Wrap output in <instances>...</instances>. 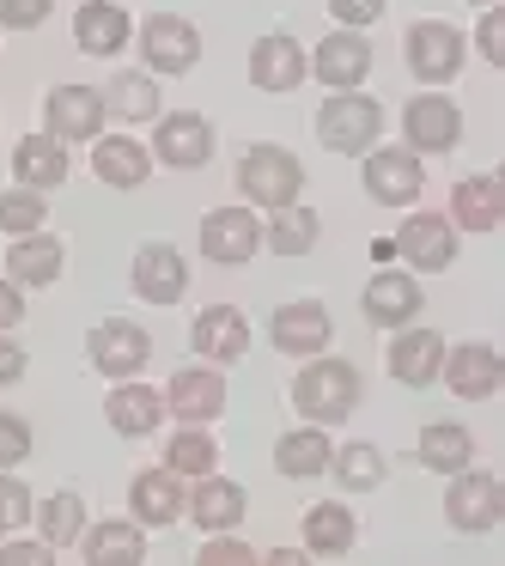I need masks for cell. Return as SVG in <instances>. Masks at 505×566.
Returning a JSON list of instances; mask_svg holds the SVG:
<instances>
[{
	"label": "cell",
	"instance_id": "cell-1",
	"mask_svg": "<svg viewBox=\"0 0 505 566\" xmlns=\"http://www.w3.org/2000/svg\"><path fill=\"white\" fill-rule=\"evenodd\" d=\"M359 390H366L359 366L317 354V359H305V371L293 378V408L305 420H317V427H329V420H347L359 408Z\"/></svg>",
	"mask_w": 505,
	"mask_h": 566
},
{
	"label": "cell",
	"instance_id": "cell-2",
	"mask_svg": "<svg viewBox=\"0 0 505 566\" xmlns=\"http://www.w3.org/2000/svg\"><path fill=\"white\" fill-rule=\"evenodd\" d=\"M238 196H250V208H293L305 196V165L293 159L274 140H256V147L238 159Z\"/></svg>",
	"mask_w": 505,
	"mask_h": 566
},
{
	"label": "cell",
	"instance_id": "cell-3",
	"mask_svg": "<svg viewBox=\"0 0 505 566\" xmlns=\"http://www.w3.org/2000/svg\"><path fill=\"white\" fill-rule=\"evenodd\" d=\"M383 128V104L366 98V92H335L317 111V140L329 153H371Z\"/></svg>",
	"mask_w": 505,
	"mask_h": 566
},
{
	"label": "cell",
	"instance_id": "cell-4",
	"mask_svg": "<svg viewBox=\"0 0 505 566\" xmlns=\"http://www.w3.org/2000/svg\"><path fill=\"white\" fill-rule=\"evenodd\" d=\"M463 55H469L463 31L444 25V19H420V25H408V38H402V62H408V74H414L420 86L456 80L463 74Z\"/></svg>",
	"mask_w": 505,
	"mask_h": 566
},
{
	"label": "cell",
	"instance_id": "cell-5",
	"mask_svg": "<svg viewBox=\"0 0 505 566\" xmlns=\"http://www.w3.org/2000/svg\"><path fill=\"white\" fill-rule=\"evenodd\" d=\"M444 517H451V530H463V536H487L505 517V488L487 469H456L451 488H444Z\"/></svg>",
	"mask_w": 505,
	"mask_h": 566
},
{
	"label": "cell",
	"instance_id": "cell-6",
	"mask_svg": "<svg viewBox=\"0 0 505 566\" xmlns=\"http://www.w3.org/2000/svg\"><path fill=\"white\" fill-rule=\"evenodd\" d=\"M147 153L159 165H171V171H201L213 159V123L201 111H171V116H159Z\"/></svg>",
	"mask_w": 505,
	"mask_h": 566
},
{
	"label": "cell",
	"instance_id": "cell-7",
	"mask_svg": "<svg viewBox=\"0 0 505 566\" xmlns=\"http://www.w3.org/2000/svg\"><path fill=\"white\" fill-rule=\"evenodd\" d=\"M140 62L147 74H189L201 62V31L177 13H152L140 25Z\"/></svg>",
	"mask_w": 505,
	"mask_h": 566
},
{
	"label": "cell",
	"instance_id": "cell-8",
	"mask_svg": "<svg viewBox=\"0 0 505 566\" xmlns=\"http://www.w3.org/2000/svg\"><path fill=\"white\" fill-rule=\"evenodd\" d=\"M86 359L104 371V378H135L140 366L152 359V335L128 317H104L98 329L86 335Z\"/></svg>",
	"mask_w": 505,
	"mask_h": 566
},
{
	"label": "cell",
	"instance_id": "cell-9",
	"mask_svg": "<svg viewBox=\"0 0 505 566\" xmlns=\"http://www.w3.org/2000/svg\"><path fill=\"white\" fill-rule=\"evenodd\" d=\"M463 140V111L439 92H420L402 104V147L408 153H451Z\"/></svg>",
	"mask_w": 505,
	"mask_h": 566
},
{
	"label": "cell",
	"instance_id": "cell-10",
	"mask_svg": "<svg viewBox=\"0 0 505 566\" xmlns=\"http://www.w3.org/2000/svg\"><path fill=\"white\" fill-rule=\"evenodd\" d=\"M420 189H427L420 153H408V147H378V153H366V196L378 201V208H414Z\"/></svg>",
	"mask_w": 505,
	"mask_h": 566
},
{
	"label": "cell",
	"instance_id": "cell-11",
	"mask_svg": "<svg viewBox=\"0 0 505 566\" xmlns=\"http://www.w3.org/2000/svg\"><path fill=\"white\" fill-rule=\"evenodd\" d=\"M104 92L98 86H55L43 98V123H50V140L74 147V140H98L104 135Z\"/></svg>",
	"mask_w": 505,
	"mask_h": 566
},
{
	"label": "cell",
	"instance_id": "cell-12",
	"mask_svg": "<svg viewBox=\"0 0 505 566\" xmlns=\"http://www.w3.org/2000/svg\"><path fill=\"white\" fill-rule=\"evenodd\" d=\"M165 415H177L183 427H208V420L225 415V378L220 366H183L171 384H165Z\"/></svg>",
	"mask_w": 505,
	"mask_h": 566
},
{
	"label": "cell",
	"instance_id": "cell-13",
	"mask_svg": "<svg viewBox=\"0 0 505 566\" xmlns=\"http://www.w3.org/2000/svg\"><path fill=\"white\" fill-rule=\"evenodd\" d=\"M396 256L420 274H444L456 262V226L444 213H408L396 232Z\"/></svg>",
	"mask_w": 505,
	"mask_h": 566
},
{
	"label": "cell",
	"instance_id": "cell-14",
	"mask_svg": "<svg viewBox=\"0 0 505 566\" xmlns=\"http://www.w3.org/2000/svg\"><path fill=\"white\" fill-rule=\"evenodd\" d=\"M269 342L281 347V354H293V359H317L323 347L335 342V323H329V311H323L317 298H293V305H281L269 317Z\"/></svg>",
	"mask_w": 505,
	"mask_h": 566
},
{
	"label": "cell",
	"instance_id": "cell-15",
	"mask_svg": "<svg viewBox=\"0 0 505 566\" xmlns=\"http://www.w3.org/2000/svg\"><path fill=\"white\" fill-rule=\"evenodd\" d=\"M262 250V220L250 208H213L201 220V256L220 262V269H238Z\"/></svg>",
	"mask_w": 505,
	"mask_h": 566
},
{
	"label": "cell",
	"instance_id": "cell-16",
	"mask_svg": "<svg viewBox=\"0 0 505 566\" xmlns=\"http://www.w3.org/2000/svg\"><path fill=\"white\" fill-rule=\"evenodd\" d=\"M359 305H366V323H378V329H408L420 317V305H427V293H420V281L408 269H378L366 281V293H359Z\"/></svg>",
	"mask_w": 505,
	"mask_h": 566
},
{
	"label": "cell",
	"instance_id": "cell-17",
	"mask_svg": "<svg viewBox=\"0 0 505 566\" xmlns=\"http://www.w3.org/2000/svg\"><path fill=\"white\" fill-rule=\"evenodd\" d=\"M439 378H444V390L463 396V402H487V396L499 390V378H505V359H499L493 342H463L456 354H444Z\"/></svg>",
	"mask_w": 505,
	"mask_h": 566
},
{
	"label": "cell",
	"instance_id": "cell-18",
	"mask_svg": "<svg viewBox=\"0 0 505 566\" xmlns=\"http://www.w3.org/2000/svg\"><path fill=\"white\" fill-rule=\"evenodd\" d=\"M305 62H311V74H317L329 92H359L366 74H371V43L359 38V31H329Z\"/></svg>",
	"mask_w": 505,
	"mask_h": 566
},
{
	"label": "cell",
	"instance_id": "cell-19",
	"mask_svg": "<svg viewBox=\"0 0 505 566\" xmlns=\"http://www.w3.org/2000/svg\"><path fill=\"white\" fill-rule=\"evenodd\" d=\"M311 74L305 50H298V38H286V31H269V38L250 43V86L256 92H298Z\"/></svg>",
	"mask_w": 505,
	"mask_h": 566
},
{
	"label": "cell",
	"instance_id": "cell-20",
	"mask_svg": "<svg viewBox=\"0 0 505 566\" xmlns=\"http://www.w3.org/2000/svg\"><path fill=\"white\" fill-rule=\"evenodd\" d=\"M189 347H196L208 366H232V359L250 354V323L238 305H208L196 323H189Z\"/></svg>",
	"mask_w": 505,
	"mask_h": 566
},
{
	"label": "cell",
	"instance_id": "cell-21",
	"mask_svg": "<svg viewBox=\"0 0 505 566\" xmlns=\"http://www.w3.org/2000/svg\"><path fill=\"white\" fill-rule=\"evenodd\" d=\"M383 366H390L396 384H408V390H427V384H439V366H444V335L439 329H396L390 354H383Z\"/></svg>",
	"mask_w": 505,
	"mask_h": 566
},
{
	"label": "cell",
	"instance_id": "cell-22",
	"mask_svg": "<svg viewBox=\"0 0 505 566\" xmlns=\"http://www.w3.org/2000/svg\"><path fill=\"white\" fill-rule=\"evenodd\" d=\"M128 281H135V293L147 305H177L189 293V262L177 256V244H140Z\"/></svg>",
	"mask_w": 505,
	"mask_h": 566
},
{
	"label": "cell",
	"instance_id": "cell-23",
	"mask_svg": "<svg viewBox=\"0 0 505 566\" xmlns=\"http://www.w3.org/2000/svg\"><path fill=\"white\" fill-rule=\"evenodd\" d=\"M183 512L196 517V530H208V536H213V530H238V524H244L250 500H244V488H238V481H225L220 469H213V475H196Z\"/></svg>",
	"mask_w": 505,
	"mask_h": 566
},
{
	"label": "cell",
	"instance_id": "cell-24",
	"mask_svg": "<svg viewBox=\"0 0 505 566\" xmlns=\"http://www.w3.org/2000/svg\"><path fill=\"white\" fill-rule=\"evenodd\" d=\"M183 475L177 469H140L135 488H128V505H135V524L140 530H165L183 517Z\"/></svg>",
	"mask_w": 505,
	"mask_h": 566
},
{
	"label": "cell",
	"instance_id": "cell-25",
	"mask_svg": "<svg viewBox=\"0 0 505 566\" xmlns=\"http://www.w3.org/2000/svg\"><path fill=\"white\" fill-rule=\"evenodd\" d=\"M135 38V19L123 13V0H86L74 13V43L80 55H123Z\"/></svg>",
	"mask_w": 505,
	"mask_h": 566
},
{
	"label": "cell",
	"instance_id": "cell-26",
	"mask_svg": "<svg viewBox=\"0 0 505 566\" xmlns=\"http://www.w3.org/2000/svg\"><path fill=\"white\" fill-rule=\"evenodd\" d=\"M104 420H111L123 439H147L165 420V396L147 390V384H135V378H116V390L104 396Z\"/></svg>",
	"mask_w": 505,
	"mask_h": 566
},
{
	"label": "cell",
	"instance_id": "cell-27",
	"mask_svg": "<svg viewBox=\"0 0 505 566\" xmlns=\"http://www.w3.org/2000/svg\"><path fill=\"white\" fill-rule=\"evenodd\" d=\"M62 269H67V250L50 232H25L7 244V281H19V286H50Z\"/></svg>",
	"mask_w": 505,
	"mask_h": 566
},
{
	"label": "cell",
	"instance_id": "cell-28",
	"mask_svg": "<svg viewBox=\"0 0 505 566\" xmlns=\"http://www.w3.org/2000/svg\"><path fill=\"white\" fill-rule=\"evenodd\" d=\"M505 220V184L499 177H463L451 189V226L456 232H493Z\"/></svg>",
	"mask_w": 505,
	"mask_h": 566
},
{
	"label": "cell",
	"instance_id": "cell-29",
	"mask_svg": "<svg viewBox=\"0 0 505 566\" xmlns=\"http://www.w3.org/2000/svg\"><path fill=\"white\" fill-rule=\"evenodd\" d=\"M92 171H98V184H111V189H140L152 177V153L140 147V140H128V135H98Z\"/></svg>",
	"mask_w": 505,
	"mask_h": 566
},
{
	"label": "cell",
	"instance_id": "cell-30",
	"mask_svg": "<svg viewBox=\"0 0 505 566\" xmlns=\"http://www.w3.org/2000/svg\"><path fill=\"white\" fill-rule=\"evenodd\" d=\"M80 554H86L92 566H140L147 560V536H140V524L104 517V524L80 530Z\"/></svg>",
	"mask_w": 505,
	"mask_h": 566
},
{
	"label": "cell",
	"instance_id": "cell-31",
	"mask_svg": "<svg viewBox=\"0 0 505 566\" xmlns=\"http://www.w3.org/2000/svg\"><path fill=\"white\" fill-rule=\"evenodd\" d=\"M329 451L335 444L323 439V427L311 420V427H293L274 439V469H281L286 481H317L323 469H329Z\"/></svg>",
	"mask_w": 505,
	"mask_h": 566
},
{
	"label": "cell",
	"instance_id": "cell-32",
	"mask_svg": "<svg viewBox=\"0 0 505 566\" xmlns=\"http://www.w3.org/2000/svg\"><path fill=\"white\" fill-rule=\"evenodd\" d=\"M13 177H19V189H62L67 184V147L50 135H25L13 147Z\"/></svg>",
	"mask_w": 505,
	"mask_h": 566
},
{
	"label": "cell",
	"instance_id": "cell-33",
	"mask_svg": "<svg viewBox=\"0 0 505 566\" xmlns=\"http://www.w3.org/2000/svg\"><path fill=\"white\" fill-rule=\"evenodd\" d=\"M354 536H359V524L341 500H323L305 512V554H317V560H341L354 548Z\"/></svg>",
	"mask_w": 505,
	"mask_h": 566
},
{
	"label": "cell",
	"instance_id": "cell-34",
	"mask_svg": "<svg viewBox=\"0 0 505 566\" xmlns=\"http://www.w3.org/2000/svg\"><path fill=\"white\" fill-rule=\"evenodd\" d=\"M420 463L432 469V475H456V469L475 463V432L456 427V420H432V427H420Z\"/></svg>",
	"mask_w": 505,
	"mask_h": 566
},
{
	"label": "cell",
	"instance_id": "cell-35",
	"mask_svg": "<svg viewBox=\"0 0 505 566\" xmlns=\"http://www.w3.org/2000/svg\"><path fill=\"white\" fill-rule=\"evenodd\" d=\"M104 111H116L123 123H159V80L152 74H116L104 86Z\"/></svg>",
	"mask_w": 505,
	"mask_h": 566
},
{
	"label": "cell",
	"instance_id": "cell-36",
	"mask_svg": "<svg viewBox=\"0 0 505 566\" xmlns=\"http://www.w3.org/2000/svg\"><path fill=\"white\" fill-rule=\"evenodd\" d=\"M317 232H323V220L305 208V201H293V208H274V220H269V232H262V244H269L274 256H305V250L317 244Z\"/></svg>",
	"mask_w": 505,
	"mask_h": 566
},
{
	"label": "cell",
	"instance_id": "cell-37",
	"mask_svg": "<svg viewBox=\"0 0 505 566\" xmlns=\"http://www.w3.org/2000/svg\"><path fill=\"white\" fill-rule=\"evenodd\" d=\"M165 469H177L183 481L213 475L220 469V439H208L201 427H183L177 439H165Z\"/></svg>",
	"mask_w": 505,
	"mask_h": 566
},
{
	"label": "cell",
	"instance_id": "cell-38",
	"mask_svg": "<svg viewBox=\"0 0 505 566\" xmlns=\"http://www.w3.org/2000/svg\"><path fill=\"white\" fill-rule=\"evenodd\" d=\"M31 517H38L43 542L62 554L67 542H80V530H86V500H80V493H50V500H43Z\"/></svg>",
	"mask_w": 505,
	"mask_h": 566
},
{
	"label": "cell",
	"instance_id": "cell-39",
	"mask_svg": "<svg viewBox=\"0 0 505 566\" xmlns=\"http://www.w3.org/2000/svg\"><path fill=\"white\" fill-rule=\"evenodd\" d=\"M329 469H335V481H341V488H354V493L383 488V451H378V444H366V439L329 451Z\"/></svg>",
	"mask_w": 505,
	"mask_h": 566
},
{
	"label": "cell",
	"instance_id": "cell-40",
	"mask_svg": "<svg viewBox=\"0 0 505 566\" xmlns=\"http://www.w3.org/2000/svg\"><path fill=\"white\" fill-rule=\"evenodd\" d=\"M43 220H50V196H43V189H13V196H0V232L7 238L43 232Z\"/></svg>",
	"mask_w": 505,
	"mask_h": 566
},
{
	"label": "cell",
	"instance_id": "cell-41",
	"mask_svg": "<svg viewBox=\"0 0 505 566\" xmlns=\"http://www.w3.org/2000/svg\"><path fill=\"white\" fill-rule=\"evenodd\" d=\"M31 512H38V500H31V488L19 475H7L0 469V536H13V530L31 524Z\"/></svg>",
	"mask_w": 505,
	"mask_h": 566
},
{
	"label": "cell",
	"instance_id": "cell-42",
	"mask_svg": "<svg viewBox=\"0 0 505 566\" xmlns=\"http://www.w3.org/2000/svg\"><path fill=\"white\" fill-rule=\"evenodd\" d=\"M31 457V420L0 408V469H19Z\"/></svg>",
	"mask_w": 505,
	"mask_h": 566
},
{
	"label": "cell",
	"instance_id": "cell-43",
	"mask_svg": "<svg viewBox=\"0 0 505 566\" xmlns=\"http://www.w3.org/2000/svg\"><path fill=\"white\" fill-rule=\"evenodd\" d=\"M55 13V0H0V25L7 31H38Z\"/></svg>",
	"mask_w": 505,
	"mask_h": 566
},
{
	"label": "cell",
	"instance_id": "cell-44",
	"mask_svg": "<svg viewBox=\"0 0 505 566\" xmlns=\"http://www.w3.org/2000/svg\"><path fill=\"white\" fill-rule=\"evenodd\" d=\"M250 560H256V548L232 542L225 530H213V542H201V566H250Z\"/></svg>",
	"mask_w": 505,
	"mask_h": 566
},
{
	"label": "cell",
	"instance_id": "cell-45",
	"mask_svg": "<svg viewBox=\"0 0 505 566\" xmlns=\"http://www.w3.org/2000/svg\"><path fill=\"white\" fill-rule=\"evenodd\" d=\"M475 50L487 55L493 67H505V19H499V7H487V13H481V25H475Z\"/></svg>",
	"mask_w": 505,
	"mask_h": 566
},
{
	"label": "cell",
	"instance_id": "cell-46",
	"mask_svg": "<svg viewBox=\"0 0 505 566\" xmlns=\"http://www.w3.org/2000/svg\"><path fill=\"white\" fill-rule=\"evenodd\" d=\"M329 13L341 19V31H366L371 19H383V0H329Z\"/></svg>",
	"mask_w": 505,
	"mask_h": 566
},
{
	"label": "cell",
	"instance_id": "cell-47",
	"mask_svg": "<svg viewBox=\"0 0 505 566\" xmlns=\"http://www.w3.org/2000/svg\"><path fill=\"white\" fill-rule=\"evenodd\" d=\"M50 560H55L50 542H7L0 548V566H50Z\"/></svg>",
	"mask_w": 505,
	"mask_h": 566
},
{
	"label": "cell",
	"instance_id": "cell-48",
	"mask_svg": "<svg viewBox=\"0 0 505 566\" xmlns=\"http://www.w3.org/2000/svg\"><path fill=\"white\" fill-rule=\"evenodd\" d=\"M19 323H25V293L19 281H0V335H13Z\"/></svg>",
	"mask_w": 505,
	"mask_h": 566
},
{
	"label": "cell",
	"instance_id": "cell-49",
	"mask_svg": "<svg viewBox=\"0 0 505 566\" xmlns=\"http://www.w3.org/2000/svg\"><path fill=\"white\" fill-rule=\"evenodd\" d=\"M25 366H31V359H25V347H19V342H7V335H0V390H7V384H19V378H25Z\"/></svg>",
	"mask_w": 505,
	"mask_h": 566
},
{
	"label": "cell",
	"instance_id": "cell-50",
	"mask_svg": "<svg viewBox=\"0 0 505 566\" xmlns=\"http://www.w3.org/2000/svg\"><path fill=\"white\" fill-rule=\"evenodd\" d=\"M371 262H378V269H390V262H396V238H371Z\"/></svg>",
	"mask_w": 505,
	"mask_h": 566
},
{
	"label": "cell",
	"instance_id": "cell-51",
	"mask_svg": "<svg viewBox=\"0 0 505 566\" xmlns=\"http://www.w3.org/2000/svg\"><path fill=\"white\" fill-rule=\"evenodd\" d=\"M475 7H493V0H475Z\"/></svg>",
	"mask_w": 505,
	"mask_h": 566
}]
</instances>
